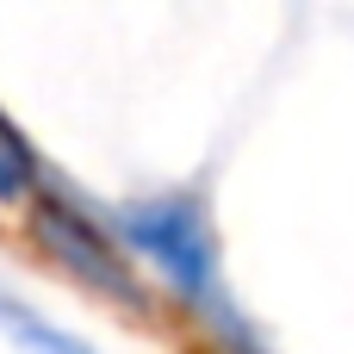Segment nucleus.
<instances>
[{"mask_svg": "<svg viewBox=\"0 0 354 354\" xmlns=\"http://www.w3.org/2000/svg\"><path fill=\"white\" fill-rule=\"evenodd\" d=\"M236 354H249V342H236Z\"/></svg>", "mask_w": 354, "mask_h": 354, "instance_id": "obj_5", "label": "nucleus"}, {"mask_svg": "<svg viewBox=\"0 0 354 354\" xmlns=\"http://www.w3.org/2000/svg\"><path fill=\"white\" fill-rule=\"evenodd\" d=\"M112 243L124 261H149L187 305H218V230L193 193H149L112 212Z\"/></svg>", "mask_w": 354, "mask_h": 354, "instance_id": "obj_1", "label": "nucleus"}, {"mask_svg": "<svg viewBox=\"0 0 354 354\" xmlns=\"http://www.w3.org/2000/svg\"><path fill=\"white\" fill-rule=\"evenodd\" d=\"M0 336H6L19 354H93L75 330L50 324L44 311H31V305L12 299V292H0Z\"/></svg>", "mask_w": 354, "mask_h": 354, "instance_id": "obj_3", "label": "nucleus"}, {"mask_svg": "<svg viewBox=\"0 0 354 354\" xmlns=\"http://www.w3.org/2000/svg\"><path fill=\"white\" fill-rule=\"evenodd\" d=\"M31 230H37L44 255H50L56 268H68L81 286H93L100 299H118V305H143V286H137L124 249L112 243V230H106L81 199H68L62 187L44 180V187L31 193Z\"/></svg>", "mask_w": 354, "mask_h": 354, "instance_id": "obj_2", "label": "nucleus"}, {"mask_svg": "<svg viewBox=\"0 0 354 354\" xmlns=\"http://www.w3.org/2000/svg\"><path fill=\"white\" fill-rule=\"evenodd\" d=\"M44 187V162L31 149V137L0 112V205H25Z\"/></svg>", "mask_w": 354, "mask_h": 354, "instance_id": "obj_4", "label": "nucleus"}]
</instances>
